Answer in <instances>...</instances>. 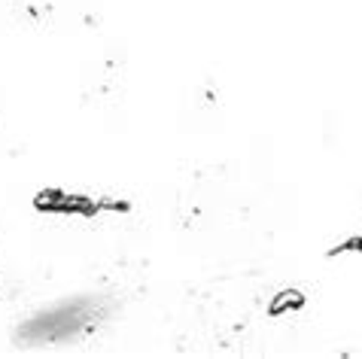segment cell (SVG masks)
Listing matches in <instances>:
<instances>
[{
    "label": "cell",
    "instance_id": "2",
    "mask_svg": "<svg viewBox=\"0 0 362 359\" xmlns=\"http://www.w3.org/2000/svg\"><path fill=\"white\" fill-rule=\"evenodd\" d=\"M301 307H305V295H301L298 289H284L280 295L271 298L268 317H280V314H286V311H301Z\"/></svg>",
    "mask_w": 362,
    "mask_h": 359
},
{
    "label": "cell",
    "instance_id": "1",
    "mask_svg": "<svg viewBox=\"0 0 362 359\" xmlns=\"http://www.w3.org/2000/svg\"><path fill=\"white\" fill-rule=\"evenodd\" d=\"M34 207L40 213L67 216V192H64V189H43V192H37Z\"/></svg>",
    "mask_w": 362,
    "mask_h": 359
},
{
    "label": "cell",
    "instance_id": "3",
    "mask_svg": "<svg viewBox=\"0 0 362 359\" xmlns=\"http://www.w3.org/2000/svg\"><path fill=\"white\" fill-rule=\"evenodd\" d=\"M100 211H113V213H128L132 211V204L128 201H116V198H98Z\"/></svg>",
    "mask_w": 362,
    "mask_h": 359
}]
</instances>
